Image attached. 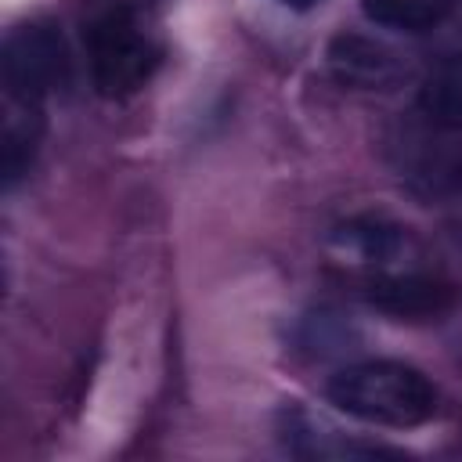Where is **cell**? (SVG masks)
<instances>
[{"instance_id": "3957f363", "label": "cell", "mask_w": 462, "mask_h": 462, "mask_svg": "<svg viewBox=\"0 0 462 462\" xmlns=\"http://www.w3.org/2000/svg\"><path fill=\"white\" fill-rule=\"evenodd\" d=\"M0 65L7 97L40 112V101L65 79V47L51 25H18L4 40Z\"/></svg>"}, {"instance_id": "ba28073f", "label": "cell", "mask_w": 462, "mask_h": 462, "mask_svg": "<svg viewBox=\"0 0 462 462\" xmlns=\"http://www.w3.org/2000/svg\"><path fill=\"white\" fill-rule=\"evenodd\" d=\"M343 238L365 256V260H390L401 242H404V227H397L386 217H357L343 227Z\"/></svg>"}, {"instance_id": "7a4b0ae2", "label": "cell", "mask_w": 462, "mask_h": 462, "mask_svg": "<svg viewBox=\"0 0 462 462\" xmlns=\"http://www.w3.org/2000/svg\"><path fill=\"white\" fill-rule=\"evenodd\" d=\"M83 51L101 97H126L148 83L159 47L130 0H101L83 18Z\"/></svg>"}, {"instance_id": "9c48e42d", "label": "cell", "mask_w": 462, "mask_h": 462, "mask_svg": "<svg viewBox=\"0 0 462 462\" xmlns=\"http://www.w3.org/2000/svg\"><path fill=\"white\" fill-rule=\"evenodd\" d=\"M282 4H289V7H310L314 0H282Z\"/></svg>"}, {"instance_id": "52a82bcc", "label": "cell", "mask_w": 462, "mask_h": 462, "mask_svg": "<svg viewBox=\"0 0 462 462\" xmlns=\"http://www.w3.org/2000/svg\"><path fill=\"white\" fill-rule=\"evenodd\" d=\"M361 7L375 25L426 32L451 11V0H361Z\"/></svg>"}, {"instance_id": "5b68a950", "label": "cell", "mask_w": 462, "mask_h": 462, "mask_svg": "<svg viewBox=\"0 0 462 462\" xmlns=\"http://www.w3.org/2000/svg\"><path fill=\"white\" fill-rule=\"evenodd\" d=\"M328 69L343 87L354 90H390L404 76V65L390 47L357 32H339L328 43Z\"/></svg>"}, {"instance_id": "277c9868", "label": "cell", "mask_w": 462, "mask_h": 462, "mask_svg": "<svg viewBox=\"0 0 462 462\" xmlns=\"http://www.w3.org/2000/svg\"><path fill=\"white\" fill-rule=\"evenodd\" d=\"M368 303L390 318H408V321H426L440 318L455 307V289L433 274L404 271V274H379L365 289Z\"/></svg>"}, {"instance_id": "8992f818", "label": "cell", "mask_w": 462, "mask_h": 462, "mask_svg": "<svg viewBox=\"0 0 462 462\" xmlns=\"http://www.w3.org/2000/svg\"><path fill=\"white\" fill-rule=\"evenodd\" d=\"M419 108L433 126L462 134V54L444 58L419 87Z\"/></svg>"}, {"instance_id": "6da1fadb", "label": "cell", "mask_w": 462, "mask_h": 462, "mask_svg": "<svg viewBox=\"0 0 462 462\" xmlns=\"http://www.w3.org/2000/svg\"><path fill=\"white\" fill-rule=\"evenodd\" d=\"M328 401L361 422L372 426H422L437 411L433 383L401 361H361L328 379Z\"/></svg>"}]
</instances>
